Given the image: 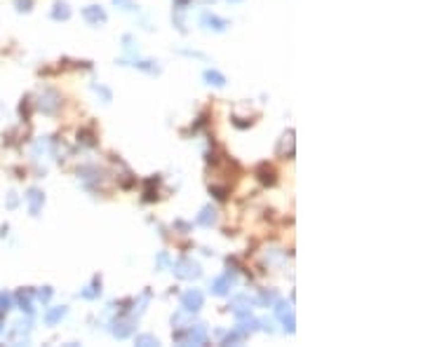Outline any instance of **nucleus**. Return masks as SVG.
<instances>
[{
  "label": "nucleus",
  "instance_id": "4be33fe9",
  "mask_svg": "<svg viewBox=\"0 0 423 347\" xmlns=\"http://www.w3.org/2000/svg\"><path fill=\"white\" fill-rule=\"evenodd\" d=\"M52 294H54V291H52V286H43V289H40V291L36 294V298H38V300H40L43 305H45V303H50V298H52Z\"/></svg>",
  "mask_w": 423,
  "mask_h": 347
},
{
  "label": "nucleus",
  "instance_id": "a211bd4d",
  "mask_svg": "<svg viewBox=\"0 0 423 347\" xmlns=\"http://www.w3.org/2000/svg\"><path fill=\"white\" fill-rule=\"evenodd\" d=\"M259 178H261L263 186H275V181H278V178H275V171L270 169L268 164H261V167H259Z\"/></svg>",
  "mask_w": 423,
  "mask_h": 347
},
{
  "label": "nucleus",
  "instance_id": "9b49d317",
  "mask_svg": "<svg viewBox=\"0 0 423 347\" xmlns=\"http://www.w3.org/2000/svg\"><path fill=\"white\" fill-rule=\"evenodd\" d=\"M26 202H28V211H31V216H40V209H43V204H45L43 190L31 188V190L26 193Z\"/></svg>",
  "mask_w": 423,
  "mask_h": 347
},
{
  "label": "nucleus",
  "instance_id": "f704fd0d",
  "mask_svg": "<svg viewBox=\"0 0 423 347\" xmlns=\"http://www.w3.org/2000/svg\"><path fill=\"white\" fill-rule=\"evenodd\" d=\"M228 2H240V0H228Z\"/></svg>",
  "mask_w": 423,
  "mask_h": 347
},
{
  "label": "nucleus",
  "instance_id": "7c9ffc66",
  "mask_svg": "<svg viewBox=\"0 0 423 347\" xmlns=\"http://www.w3.org/2000/svg\"><path fill=\"white\" fill-rule=\"evenodd\" d=\"M181 54H186V56H195V59H207L202 52H195V50H181Z\"/></svg>",
  "mask_w": 423,
  "mask_h": 347
},
{
  "label": "nucleus",
  "instance_id": "39448f33",
  "mask_svg": "<svg viewBox=\"0 0 423 347\" xmlns=\"http://www.w3.org/2000/svg\"><path fill=\"white\" fill-rule=\"evenodd\" d=\"M202 305H205V296H202L200 289H190V291H186V294L181 296V307H183V312H198Z\"/></svg>",
  "mask_w": 423,
  "mask_h": 347
},
{
  "label": "nucleus",
  "instance_id": "c756f323",
  "mask_svg": "<svg viewBox=\"0 0 423 347\" xmlns=\"http://www.w3.org/2000/svg\"><path fill=\"white\" fill-rule=\"evenodd\" d=\"M19 199H17V193H9L7 195V209H17Z\"/></svg>",
  "mask_w": 423,
  "mask_h": 347
},
{
  "label": "nucleus",
  "instance_id": "f8f14e48",
  "mask_svg": "<svg viewBox=\"0 0 423 347\" xmlns=\"http://www.w3.org/2000/svg\"><path fill=\"white\" fill-rule=\"evenodd\" d=\"M195 223L202 225V228H212V225L216 223V209L212 204L202 206V209H200V214H198V218H195Z\"/></svg>",
  "mask_w": 423,
  "mask_h": 347
},
{
  "label": "nucleus",
  "instance_id": "bb28decb",
  "mask_svg": "<svg viewBox=\"0 0 423 347\" xmlns=\"http://www.w3.org/2000/svg\"><path fill=\"white\" fill-rule=\"evenodd\" d=\"M122 43H125V52L127 54H139V50H134V40H132V36H125L122 38Z\"/></svg>",
  "mask_w": 423,
  "mask_h": 347
},
{
  "label": "nucleus",
  "instance_id": "f03ea898",
  "mask_svg": "<svg viewBox=\"0 0 423 347\" xmlns=\"http://www.w3.org/2000/svg\"><path fill=\"white\" fill-rule=\"evenodd\" d=\"M59 108H61V94L52 87L43 89L38 97V110H43L45 115H57Z\"/></svg>",
  "mask_w": 423,
  "mask_h": 347
},
{
  "label": "nucleus",
  "instance_id": "ddd939ff",
  "mask_svg": "<svg viewBox=\"0 0 423 347\" xmlns=\"http://www.w3.org/2000/svg\"><path fill=\"white\" fill-rule=\"evenodd\" d=\"M66 312H68V307H66V305L50 307V310L45 312V324H47V326H57V324H59L63 317H66Z\"/></svg>",
  "mask_w": 423,
  "mask_h": 347
},
{
  "label": "nucleus",
  "instance_id": "393cba45",
  "mask_svg": "<svg viewBox=\"0 0 423 347\" xmlns=\"http://www.w3.org/2000/svg\"><path fill=\"white\" fill-rule=\"evenodd\" d=\"M7 310H12V298L0 291V312H7Z\"/></svg>",
  "mask_w": 423,
  "mask_h": 347
},
{
  "label": "nucleus",
  "instance_id": "6ab92c4d",
  "mask_svg": "<svg viewBox=\"0 0 423 347\" xmlns=\"http://www.w3.org/2000/svg\"><path fill=\"white\" fill-rule=\"evenodd\" d=\"M134 68H139V71H144V73H148V75H160V66L155 61H136L134 59V63H132Z\"/></svg>",
  "mask_w": 423,
  "mask_h": 347
},
{
  "label": "nucleus",
  "instance_id": "7ed1b4c3",
  "mask_svg": "<svg viewBox=\"0 0 423 347\" xmlns=\"http://www.w3.org/2000/svg\"><path fill=\"white\" fill-rule=\"evenodd\" d=\"M233 312H235V317H238V329L235 331H238V333H242L244 338L259 329V319H254L249 310H233Z\"/></svg>",
  "mask_w": 423,
  "mask_h": 347
},
{
  "label": "nucleus",
  "instance_id": "9d476101",
  "mask_svg": "<svg viewBox=\"0 0 423 347\" xmlns=\"http://www.w3.org/2000/svg\"><path fill=\"white\" fill-rule=\"evenodd\" d=\"M82 19L92 24V26H99V24H106V12L101 5H87V7L82 9Z\"/></svg>",
  "mask_w": 423,
  "mask_h": 347
},
{
  "label": "nucleus",
  "instance_id": "aec40b11",
  "mask_svg": "<svg viewBox=\"0 0 423 347\" xmlns=\"http://www.w3.org/2000/svg\"><path fill=\"white\" fill-rule=\"evenodd\" d=\"M134 343L136 345H141V347H158L160 345V340L155 338V336H151V333H141V336H136Z\"/></svg>",
  "mask_w": 423,
  "mask_h": 347
},
{
  "label": "nucleus",
  "instance_id": "6e6552de",
  "mask_svg": "<svg viewBox=\"0 0 423 347\" xmlns=\"http://www.w3.org/2000/svg\"><path fill=\"white\" fill-rule=\"evenodd\" d=\"M235 282H238V277H235V272H231V270H228V272H226L224 277H219V279H214L209 289H212V294H214V296H226L228 291H231V286H233Z\"/></svg>",
  "mask_w": 423,
  "mask_h": 347
},
{
  "label": "nucleus",
  "instance_id": "2eb2a0df",
  "mask_svg": "<svg viewBox=\"0 0 423 347\" xmlns=\"http://www.w3.org/2000/svg\"><path fill=\"white\" fill-rule=\"evenodd\" d=\"M52 19L54 21H68L71 19V7L63 2V0H59V2H54L52 7Z\"/></svg>",
  "mask_w": 423,
  "mask_h": 347
},
{
  "label": "nucleus",
  "instance_id": "20e7f679",
  "mask_svg": "<svg viewBox=\"0 0 423 347\" xmlns=\"http://www.w3.org/2000/svg\"><path fill=\"white\" fill-rule=\"evenodd\" d=\"M134 326H136L134 317H118V319L113 321V326H111V333H113L118 340H125L134 333Z\"/></svg>",
  "mask_w": 423,
  "mask_h": 347
},
{
  "label": "nucleus",
  "instance_id": "473e14b6",
  "mask_svg": "<svg viewBox=\"0 0 423 347\" xmlns=\"http://www.w3.org/2000/svg\"><path fill=\"white\" fill-rule=\"evenodd\" d=\"M158 263H160V265H167V263H170V256H167V253H160V256H158Z\"/></svg>",
  "mask_w": 423,
  "mask_h": 347
},
{
  "label": "nucleus",
  "instance_id": "4468645a",
  "mask_svg": "<svg viewBox=\"0 0 423 347\" xmlns=\"http://www.w3.org/2000/svg\"><path fill=\"white\" fill-rule=\"evenodd\" d=\"M202 80L207 82V85H212V87H219V89L226 87V75L219 71H212V68L202 73Z\"/></svg>",
  "mask_w": 423,
  "mask_h": 347
},
{
  "label": "nucleus",
  "instance_id": "423d86ee",
  "mask_svg": "<svg viewBox=\"0 0 423 347\" xmlns=\"http://www.w3.org/2000/svg\"><path fill=\"white\" fill-rule=\"evenodd\" d=\"M275 314L282 319V326H285V331H287V333H294V331H297L294 310H292L287 303H280V300H275Z\"/></svg>",
  "mask_w": 423,
  "mask_h": 347
},
{
  "label": "nucleus",
  "instance_id": "c85d7f7f",
  "mask_svg": "<svg viewBox=\"0 0 423 347\" xmlns=\"http://www.w3.org/2000/svg\"><path fill=\"white\" fill-rule=\"evenodd\" d=\"M19 113H21V117H24V120H28V115H31V108H28V99H24V103L19 106Z\"/></svg>",
  "mask_w": 423,
  "mask_h": 347
},
{
  "label": "nucleus",
  "instance_id": "f3484780",
  "mask_svg": "<svg viewBox=\"0 0 423 347\" xmlns=\"http://www.w3.org/2000/svg\"><path fill=\"white\" fill-rule=\"evenodd\" d=\"M99 294H101V279H99V277H94L92 286H87L85 291H80V298H85V300H92V298H97Z\"/></svg>",
  "mask_w": 423,
  "mask_h": 347
},
{
  "label": "nucleus",
  "instance_id": "72a5a7b5",
  "mask_svg": "<svg viewBox=\"0 0 423 347\" xmlns=\"http://www.w3.org/2000/svg\"><path fill=\"white\" fill-rule=\"evenodd\" d=\"M174 225H177L179 230H188V223H183V221H177V223H174Z\"/></svg>",
  "mask_w": 423,
  "mask_h": 347
},
{
  "label": "nucleus",
  "instance_id": "a878e982",
  "mask_svg": "<svg viewBox=\"0 0 423 347\" xmlns=\"http://www.w3.org/2000/svg\"><path fill=\"white\" fill-rule=\"evenodd\" d=\"M113 5H118L120 9H136V5H134V0H113Z\"/></svg>",
  "mask_w": 423,
  "mask_h": 347
},
{
  "label": "nucleus",
  "instance_id": "b1692460",
  "mask_svg": "<svg viewBox=\"0 0 423 347\" xmlns=\"http://www.w3.org/2000/svg\"><path fill=\"white\" fill-rule=\"evenodd\" d=\"M17 12H31L33 9V0H14Z\"/></svg>",
  "mask_w": 423,
  "mask_h": 347
},
{
  "label": "nucleus",
  "instance_id": "dca6fc26",
  "mask_svg": "<svg viewBox=\"0 0 423 347\" xmlns=\"http://www.w3.org/2000/svg\"><path fill=\"white\" fill-rule=\"evenodd\" d=\"M31 296H33V291H31V289H21V291L17 294L19 307H21V310H26L28 314L33 312V305H31Z\"/></svg>",
  "mask_w": 423,
  "mask_h": 347
},
{
  "label": "nucleus",
  "instance_id": "5701e85b",
  "mask_svg": "<svg viewBox=\"0 0 423 347\" xmlns=\"http://www.w3.org/2000/svg\"><path fill=\"white\" fill-rule=\"evenodd\" d=\"M240 340H244L242 333H238V331H233V333H228L224 340H221V345H235V343H240Z\"/></svg>",
  "mask_w": 423,
  "mask_h": 347
},
{
  "label": "nucleus",
  "instance_id": "cd10ccee",
  "mask_svg": "<svg viewBox=\"0 0 423 347\" xmlns=\"http://www.w3.org/2000/svg\"><path fill=\"white\" fill-rule=\"evenodd\" d=\"M259 300H261V303H268V305H273V303H275V300H278V298H275V294H273V291H263V294H261V298H259Z\"/></svg>",
  "mask_w": 423,
  "mask_h": 347
},
{
  "label": "nucleus",
  "instance_id": "f257e3e1",
  "mask_svg": "<svg viewBox=\"0 0 423 347\" xmlns=\"http://www.w3.org/2000/svg\"><path fill=\"white\" fill-rule=\"evenodd\" d=\"M172 272L179 277V279H183V282H193V279H198V277L202 275V267H200L193 258L183 256V258L172 263Z\"/></svg>",
  "mask_w": 423,
  "mask_h": 347
},
{
  "label": "nucleus",
  "instance_id": "1a4fd4ad",
  "mask_svg": "<svg viewBox=\"0 0 423 347\" xmlns=\"http://www.w3.org/2000/svg\"><path fill=\"white\" fill-rule=\"evenodd\" d=\"M200 24L207 28V31H214V33H224L226 28L231 26L226 19H221V17H216V14H212V12H205L202 17H200Z\"/></svg>",
  "mask_w": 423,
  "mask_h": 347
},
{
  "label": "nucleus",
  "instance_id": "2f4dec72",
  "mask_svg": "<svg viewBox=\"0 0 423 347\" xmlns=\"http://www.w3.org/2000/svg\"><path fill=\"white\" fill-rule=\"evenodd\" d=\"M212 193H214L219 199H224V197H226V188H212Z\"/></svg>",
  "mask_w": 423,
  "mask_h": 347
},
{
  "label": "nucleus",
  "instance_id": "412c9836",
  "mask_svg": "<svg viewBox=\"0 0 423 347\" xmlns=\"http://www.w3.org/2000/svg\"><path fill=\"white\" fill-rule=\"evenodd\" d=\"M92 89L99 94L104 103H111V101H113V94H111V89L108 87H104V85H92Z\"/></svg>",
  "mask_w": 423,
  "mask_h": 347
},
{
  "label": "nucleus",
  "instance_id": "0eeeda50",
  "mask_svg": "<svg viewBox=\"0 0 423 347\" xmlns=\"http://www.w3.org/2000/svg\"><path fill=\"white\" fill-rule=\"evenodd\" d=\"M183 343H188V345H207V329L202 324H195V326L188 324V331H183Z\"/></svg>",
  "mask_w": 423,
  "mask_h": 347
},
{
  "label": "nucleus",
  "instance_id": "c9c22d12",
  "mask_svg": "<svg viewBox=\"0 0 423 347\" xmlns=\"http://www.w3.org/2000/svg\"><path fill=\"white\" fill-rule=\"evenodd\" d=\"M205 2H214V0H205Z\"/></svg>",
  "mask_w": 423,
  "mask_h": 347
}]
</instances>
